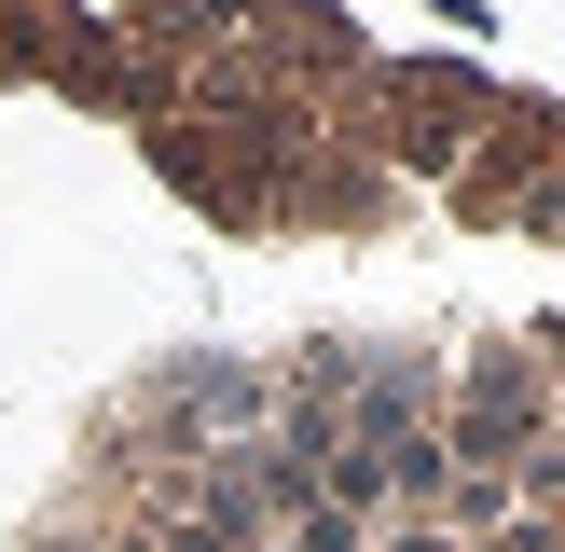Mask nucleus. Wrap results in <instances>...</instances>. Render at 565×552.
Returning a JSON list of instances; mask_svg holds the SVG:
<instances>
[{"label":"nucleus","instance_id":"1","mask_svg":"<svg viewBox=\"0 0 565 552\" xmlns=\"http://www.w3.org/2000/svg\"><path fill=\"white\" fill-rule=\"evenodd\" d=\"M55 552H565V331L152 386L97 442Z\"/></svg>","mask_w":565,"mask_h":552}]
</instances>
